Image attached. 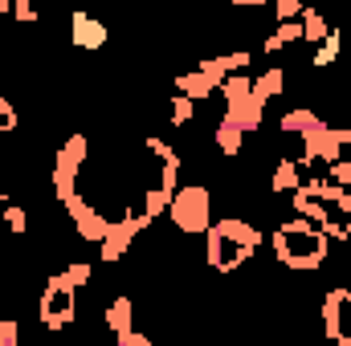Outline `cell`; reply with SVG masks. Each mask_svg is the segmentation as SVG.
<instances>
[{"label":"cell","instance_id":"23","mask_svg":"<svg viewBox=\"0 0 351 346\" xmlns=\"http://www.w3.org/2000/svg\"><path fill=\"white\" fill-rule=\"evenodd\" d=\"M62 273H66V277H70V281H74V285L82 289V285L90 281V273H94V265H90V261H74V265H66Z\"/></svg>","mask_w":351,"mask_h":346},{"label":"cell","instance_id":"3","mask_svg":"<svg viewBox=\"0 0 351 346\" xmlns=\"http://www.w3.org/2000/svg\"><path fill=\"white\" fill-rule=\"evenodd\" d=\"M168 216L184 237H200L213 224V191L204 183H184L168 200Z\"/></svg>","mask_w":351,"mask_h":346},{"label":"cell","instance_id":"11","mask_svg":"<svg viewBox=\"0 0 351 346\" xmlns=\"http://www.w3.org/2000/svg\"><path fill=\"white\" fill-rule=\"evenodd\" d=\"M290 200H294V212H298V216H306V220H315V224H327V220H331V204H323V200L306 196L302 187H294V191H290Z\"/></svg>","mask_w":351,"mask_h":346},{"label":"cell","instance_id":"16","mask_svg":"<svg viewBox=\"0 0 351 346\" xmlns=\"http://www.w3.org/2000/svg\"><path fill=\"white\" fill-rule=\"evenodd\" d=\"M302 41H311V45H319L327 33H331V25H327V16L319 12V8H302Z\"/></svg>","mask_w":351,"mask_h":346},{"label":"cell","instance_id":"13","mask_svg":"<svg viewBox=\"0 0 351 346\" xmlns=\"http://www.w3.org/2000/svg\"><path fill=\"white\" fill-rule=\"evenodd\" d=\"M298 183H302V168H298V159H278V163H274V175H269L274 196H278V191H294Z\"/></svg>","mask_w":351,"mask_h":346},{"label":"cell","instance_id":"28","mask_svg":"<svg viewBox=\"0 0 351 346\" xmlns=\"http://www.w3.org/2000/svg\"><path fill=\"white\" fill-rule=\"evenodd\" d=\"M114 338H119V346H152L147 334H135V330H123V334H114Z\"/></svg>","mask_w":351,"mask_h":346},{"label":"cell","instance_id":"7","mask_svg":"<svg viewBox=\"0 0 351 346\" xmlns=\"http://www.w3.org/2000/svg\"><path fill=\"white\" fill-rule=\"evenodd\" d=\"M348 143H351V127H327V122H319V127H311V131L302 135L298 168L311 172L319 159H339V151H343Z\"/></svg>","mask_w":351,"mask_h":346},{"label":"cell","instance_id":"2","mask_svg":"<svg viewBox=\"0 0 351 346\" xmlns=\"http://www.w3.org/2000/svg\"><path fill=\"white\" fill-rule=\"evenodd\" d=\"M204 237H208V269H217V273H237L262 245V232L241 216L213 220L204 228Z\"/></svg>","mask_w":351,"mask_h":346},{"label":"cell","instance_id":"20","mask_svg":"<svg viewBox=\"0 0 351 346\" xmlns=\"http://www.w3.org/2000/svg\"><path fill=\"white\" fill-rule=\"evenodd\" d=\"M0 216H4V224H8L16 237H25V232H29V216H25V208H16V204H4V212H0Z\"/></svg>","mask_w":351,"mask_h":346},{"label":"cell","instance_id":"31","mask_svg":"<svg viewBox=\"0 0 351 346\" xmlns=\"http://www.w3.org/2000/svg\"><path fill=\"white\" fill-rule=\"evenodd\" d=\"M229 4H241V8H262V4H274V0H229Z\"/></svg>","mask_w":351,"mask_h":346},{"label":"cell","instance_id":"9","mask_svg":"<svg viewBox=\"0 0 351 346\" xmlns=\"http://www.w3.org/2000/svg\"><path fill=\"white\" fill-rule=\"evenodd\" d=\"M66 212H70V220H74V228H78L82 241H94V245H98V241L106 237V228H110V216H102L82 191H74V196L66 200Z\"/></svg>","mask_w":351,"mask_h":346},{"label":"cell","instance_id":"1","mask_svg":"<svg viewBox=\"0 0 351 346\" xmlns=\"http://www.w3.org/2000/svg\"><path fill=\"white\" fill-rule=\"evenodd\" d=\"M327 253H331V237L323 232V224H315L306 216H294V220L274 228V257H278V265H286L294 273L323 269Z\"/></svg>","mask_w":351,"mask_h":346},{"label":"cell","instance_id":"22","mask_svg":"<svg viewBox=\"0 0 351 346\" xmlns=\"http://www.w3.org/2000/svg\"><path fill=\"white\" fill-rule=\"evenodd\" d=\"M16 122H21V118H16L12 102H8V98L0 94V139H4V135H12V131H16Z\"/></svg>","mask_w":351,"mask_h":346},{"label":"cell","instance_id":"26","mask_svg":"<svg viewBox=\"0 0 351 346\" xmlns=\"http://www.w3.org/2000/svg\"><path fill=\"white\" fill-rule=\"evenodd\" d=\"M327 179H335V183H343L351 191V159H331V175Z\"/></svg>","mask_w":351,"mask_h":346},{"label":"cell","instance_id":"25","mask_svg":"<svg viewBox=\"0 0 351 346\" xmlns=\"http://www.w3.org/2000/svg\"><path fill=\"white\" fill-rule=\"evenodd\" d=\"M12 21H21V25H33V21H37V8H33V0H12Z\"/></svg>","mask_w":351,"mask_h":346},{"label":"cell","instance_id":"8","mask_svg":"<svg viewBox=\"0 0 351 346\" xmlns=\"http://www.w3.org/2000/svg\"><path fill=\"white\" fill-rule=\"evenodd\" d=\"M323 334L339 346H351V289H331L323 297Z\"/></svg>","mask_w":351,"mask_h":346},{"label":"cell","instance_id":"32","mask_svg":"<svg viewBox=\"0 0 351 346\" xmlns=\"http://www.w3.org/2000/svg\"><path fill=\"white\" fill-rule=\"evenodd\" d=\"M0 208H4V187H0Z\"/></svg>","mask_w":351,"mask_h":346},{"label":"cell","instance_id":"17","mask_svg":"<svg viewBox=\"0 0 351 346\" xmlns=\"http://www.w3.org/2000/svg\"><path fill=\"white\" fill-rule=\"evenodd\" d=\"M323 118L315 114V110H286L282 118H278V127L286 131V135H306L311 127H319Z\"/></svg>","mask_w":351,"mask_h":346},{"label":"cell","instance_id":"4","mask_svg":"<svg viewBox=\"0 0 351 346\" xmlns=\"http://www.w3.org/2000/svg\"><path fill=\"white\" fill-rule=\"evenodd\" d=\"M221 94H225V114H221V118H229V122H233V127H241L245 135L262 127L265 102L254 98V78H245V70L229 74V78L221 82Z\"/></svg>","mask_w":351,"mask_h":346},{"label":"cell","instance_id":"10","mask_svg":"<svg viewBox=\"0 0 351 346\" xmlns=\"http://www.w3.org/2000/svg\"><path fill=\"white\" fill-rule=\"evenodd\" d=\"M70 37H74V45H78L82 53H98V49L110 41V29H106L102 21H94L90 12H74V16H70Z\"/></svg>","mask_w":351,"mask_h":346},{"label":"cell","instance_id":"21","mask_svg":"<svg viewBox=\"0 0 351 346\" xmlns=\"http://www.w3.org/2000/svg\"><path fill=\"white\" fill-rule=\"evenodd\" d=\"M302 0H274V21H298L302 16Z\"/></svg>","mask_w":351,"mask_h":346},{"label":"cell","instance_id":"29","mask_svg":"<svg viewBox=\"0 0 351 346\" xmlns=\"http://www.w3.org/2000/svg\"><path fill=\"white\" fill-rule=\"evenodd\" d=\"M262 49H265V53H282V49H286V41L278 37V29H274V33H269V37L262 41Z\"/></svg>","mask_w":351,"mask_h":346},{"label":"cell","instance_id":"27","mask_svg":"<svg viewBox=\"0 0 351 346\" xmlns=\"http://www.w3.org/2000/svg\"><path fill=\"white\" fill-rule=\"evenodd\" d=\"M16 338H21L16 318H0V346H16Z\"/></svg>","mask_w":351,"mask_h":346},{"label":"cell","instance_id":"15","mask_svg":"<svg viewBox=\"0 0 351 346\" xmlns=\"http://www.w3.org/2000/svg\"><path fill=\"white\" fill-rule=\"evenodd\" d=\"M131 314H135V302H131L127 293H119V297L106 306V326H110V334L131 330Z\"/></svg>","mask_w":351,"mask_h":346},{"label":"cell","instance_id":"12","mask_svg":"<svg viewBox=\"0 0 351 346\" xmlns=\"http://www.w3.org/2000/svg\"><path fill=\"white\" fill-rule=\"evenodd\" d=\"M213 143L221 147V155H241V147H245V131L233 127L229 118H221L217 131H213Z\"/></svg>","mask_w":351,"mask_h":346},{"label":"cell","instance_id":"30","mask_svg":"<svg viewBox=\"0 0 351 346\" xmlns=\"http://www.w3.org/2000/svg\"><path fill=\"white\" fill-rule=\"evenodd\" d=\"M335 208L343 212V220H348V224H351V191H348V196H343V200H339V204H335Z\"/></svg>","mask_w":351,"mask_h":346},{"label":"cell","instance_id":"18","mask_svg":"<svg viewBox=\"0 0 351 346\" xmlns=\"http://www.w3.org/2000/svg\"><path fill=\"white\" fill-rule=\"evenodd\" d=\"M335 57H339V33L331 29V33H327V37L319 41V53L311 57V66H315V70H327V66H331Z\"/></svg>","mask_w":351,"mask_h":346},{"label":"cell","instance_id":"6","mask_svg":"<svg viewBox=\"0 0 351 346\" xmlns=\"http://www.w3.org/2000/svg\"><path fill=\"white\" fill-rule=\"evenodd\" d=\"M86 155H90L86 135H70V139L62 143V151H58V159H53V191H58L62 204L78 191V172H82Z\"/></svg>","mask_w":351,"mask_h":346},{"label":"cell","instance_id":"24","mask_svg":"<svg viewBox=\"0 0 351 346\" xmlns=\"http://www.w3.org/2000/svg\"><path fill=\"white\" fill-rule=\"evenodd\" d=\"M278 37H282L286 45L302 41V21H278Z\"/></svg>","mask_w":351,"mask_h":346},{"label":"cell","instance_id":"14","mask_svg":"<svg viewBox=\"0 0 351 346\" xmlns=\"http://www.w3.org/2000/svg\"><path fill=\"white\" fill-rule=\"evenodd\" d=\"M282 90H286V70H282V66H269L262 78H254V98H258V102L282 98Z\"/></svg>","mask_w":351,"mask_h":346},{"label":"cell","instance_id":"5","mask_svg":"<svg viewBox=\"0 0 351 346\" xmlns=\"http://www.w3.org/2000/svg\"><path fill=\"white\" fill-rule=\"evenodd\" d=\"M74 318H78V285L66 273L45 277V289H41V326L45 330H66Z\"/></svg>","mask_w":351,"mask_h":346},{"label":"cell","instance_id":"19","mask_svg":"<svg viewBox=\"0 0 351 346\" xmlns=\"http://www.w3.org/2000/svg\"><path fill=\"white\" fill-rule=\"evenodd\" d=\"M192 110H196V98H188V94H180V90H176V94H172V106H168V114H172L168 122H176V127H188V122H192Z\"/></svg>","mask_w":351,"mask_h":346}]
</instances>
